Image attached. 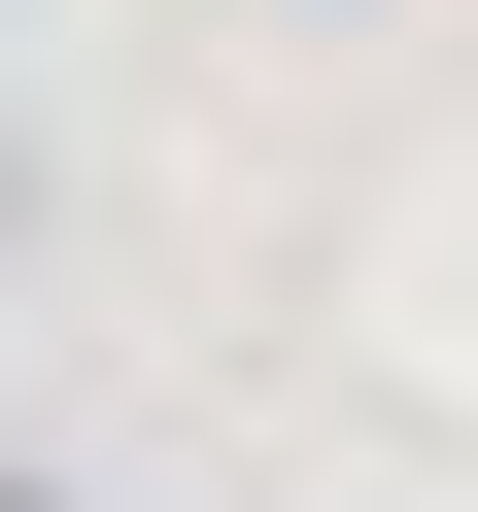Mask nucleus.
Returning <instances> with one entry per match:
<instances>
[]
</instances>
